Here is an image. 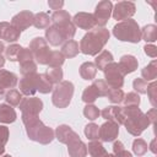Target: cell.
I'll return each instance as SVG.
<instances>
[{"label":"cell","mask_w":157,"mask_h":157,"mask_svg":"<svg viewBox=\"0 0 157 157\" xmlns=\"http://www.w3.org/2000/svg\"><path fill=\"white\" fill-rule=\"evenodd\" d=\"M72 83L71 82H63L60 83L55 91H54V94H53V103L56 105V107H66L71 99V96H72Z\"/></svg>","instance_id":"obj_2"},{"label":"cell","mask_w":157,"mask_h":157,"mask_svg":"<svg viewBox=\"0 0 157 157\" xmlns=\"http://www.w3.org/2000/svg\"><path fill=\"white\" fill-rule=\"evenodd\" d=\"M109 38V33L104 28H98L87 33L81 40V52L85 54H96L104 45L107 39Z\"/></svg>","instance_id":"obj_1"},{"label":"cell","mask_w":157,"mask_h":157,"mask_svg":"<svg viewBox=\"0 0 157 157\" xmlns=\"http://www.w3.org/2000/svg\"><path fill=\"white\" fill-rule=\"evenodd\" d=\"M108 97H109V99H110L112 102L118 103V102H120L121 98H123V92H121L120 90H114V93H113V92H109V93H108Z\"/></svg>","instance_id":"obj_19"},{"label":"cell","mask_w":157,"mask_h":157,"mask_svg":"<svg viewBox=\"0 0 157 157\" xmlns=\"http://www.w3.org/2000/svg\"><path fill=\"white\" fill-rule=\"evenodd\" d=\"M20 31L16 27L10 26L9 23H0V37L4 40L7 42H13L18 38Z\"/></svg>","instance_id":"obj_6"},{"label":"cell","mask_w":157,"mask_h":157,"mask_svg":"<svg viewBox=\"0 0 157 157\" xmlns=\"http://www.w3.org/2000/svg\"><path fill=\"white\" fill-rule=\"evenodd\" d=\"M22 49H23V48H21L20 45H12V47H9V48L6 49V55H7V58H9L10 60H12V61L18 60V56H20Z\"/></svg>","instance_id":"obj_15"},{"label":"cell","mask_w":157,"mask_h":157,"mask_svg":"<svg viewBox=\"0 0 157 157\" xmlns=\"http://www.w3.org/2000/svg\"><path fill=\"white\" fill-rule=\"evenodd\" d=\"M98 130H99V129H98L97 125H94V124H90V125L86 126V129H85V134H86V136H87L88 139L94 140V139L98 137Z\"/></svg>","instance_id":"obj_17"},{"label":"cell","mask_w":157,"mask_h":157,"mask_svg":"<svg viewBox=\"0 0 157 157\" xmlns=\"http://www.w3.org/2000/svg\"><path fill=\"white\" fill-rule=\"evenodd\" d=\"M20 88L26 94H33L37 91V75H28L21 81Z\"/></svg>","instance_id":"obj_8"},{"label":"cell","mask_w":157,"mask_h":157,"mask_svg":"<svg viewBox=\"0 0 157 157\" xmlns=\"http://www.w3.org/2000/svg\"><path fill=\"white\" fill-rule=\"evenodd\" d=\"M118 132H119L118 125H115L112 121L103 124L101 126V129L98 130V135L101 136V139L103 141H112V140H114L117 137Z\"/></svg>","instance_id":"obj_4"},{"label":"cell","mask_w":157,"mask_h":157,"mask_svg":"<svg viewBox=\"0 0 157 157\" xmlns=\"http://www.w3.org/2000/svg\"><path fill=\"white\" fill-rule=\"evenodd\" d=\"M110 7H112V2H109V1L101 2L97 6V9H96V18H97L98 25H104L107 22V20L109 18Z\"/></svg>","instance_id":"obj_7"},{"label":"cell","mask_w":157,"mask_h":157,"mask_svg":"<svg viewBox=\"0 0 157 157\" xmlns=\"http://www.w3.org/2000/svg\"><path fill=\"white\" fill-rule=\"evenodd\" d=\"M120 69H124V72H131L135 70V67L137 66V63L135 60L134 56L131 55H124L121 58V61H120Z\"/></svg>","instance_id":"obj_10"},{"label":"cell","mask_w":157,"mask_h":157,"mask_svg":"<svg viewBox=\"0 0 157 157\" xmlns=\"http://www.w3.org/2000/svg\"><path fill=\"white\" fill-rule=\"evenodd\" d=\"M98 96H99L98 90H96V86L92 85L91 87H87V88H86V91L83 92L82 99H83L85 102H93Z\"/></svg>","instance_id":"obj_13"},{"label":"cell","mask_w":157,"mask_h":157,"mask_svg":"<svg viewBox=\"0 0 157 157\" xmlns=\"http://www.w3.org/2000/svg\"><path fill=\"white\" fill-rule=\"evenodd\" d=\"M4 65V58L0 55V66H2Z\"/></svg>","instance_id":"obj_20"},{"label":"cell","mask_w":157,"mask_h":157,"mask_svg":"<svg viewBox=\"0 0 157 157\" xmlns=\"http://www.w3.org/2000/svg\"><path fill=\"white\" fill-rule=\"evenodd\" d=\"M105 78L108 81L109 85L114 86V87H120L123 83H120L118 81V78L120 81H123V72H120V66L118 64H110V65H107L105 66Z\"/></svg>","instance_id":"obj_3"},{"label":"cell","mask_w":157,"mask_h":157,"mask_svg":"<svg viewBox=\"0 0 157 157\" xmlns=\"http://www.w3.org/2000/svg\"><path fill=\"white\" fill-rule=\"evenodd\" d=\"M16 82H17V77L15 74L5 71V70H0V98L2 97L5 88L13 87Z\"/></svg>","instance_id":"obj_5"},{"label":"cell","mask_w":157,"mask_h":157,"mask_svg":"<svg viewBox=\"0 0 157 157\" xmlns=\"http://www.w3.org/2000/svg\"><path fill=\"white\" fill-rule=\"evenodd\" d=\"M102 115L105 118V119H113V117H115L117 121L121 123L123 121V113L120 109H118V107H107L103 112H102Z\"/></svg>","instance_id":"obj_11"},{"label":"cell","mask_w":157,"mask_h":157,"mask_svg":"<svg viewBox=\"0 0 157 157\" xmlns=\"http://www.w3.org/2000/svg\"><path fill=\"white\" fill-rule=\"evenodd\" d=\"M83 113H85V115H86L88 119H91V120L96 119V118L98 117V114H99L98 109H97L94 105H87V107L85 108Z\"/></svg>","instance_id":"obj_18"},{"label":"cell","mask_w":157,"mask_h":157,"mask_svg":"<svg viewBox=\"0 0 157 157\" xmlns=\"http://www.w3.org/2000/svg\"><path fill=\"white\" fill-rule=\"evenodd\" d=\"M107 58H113L109 52H103V53L96 59V64H97V66H98L99 70H104L105 66L108 65V63H112V60H107Z\"/></svg>","instance_id":"obj_14"},{"label":"cell","mask_w":157,"mask_h":157,"mask_svg":"<svg viewBox=\"0 0 157 157\" xmlns=\"http://www.w3.org/2000/svg\"><path fill=\"white\" fill-rule=\"evenodd\" d=\"M16 120V113L13 108L6 105V104H0V121L1 123H12Z\"/></svg>","instance_id":"obj_9"},{"label":"cell","mask_w":157,"mask_h":157,"mask_svg":"<svg viewBox=\"0 0 157 157\" xmlns=\"http://www.w3.org/2000/svg\"><path fill=\"white\" fill-rule=\"evenodd\" d=\"M4 157H11V156H9V155H6V156H4Z\"/></svg>","instance_id":"obj_22"},{"label":"cell","mask_w":157,"mask_h":157,"mask_svg":"<svg viewBox=\"0 0 157 157\" xmlns=\"http://www.w3.org/2000/svg\"><path fill=\"white\" fill-rule=\"evenodd\" d=\"M88 151L92 157H109L105 150L103 148V146L98 142H91L88 145Z\"/></svg>","instance_id":"obj_12"},{"label":"cell","mask_w":157,"mask_h":157,"mask_svg":"<svg viewBox=\"0 0 157 157\" xmlns=\"http://www.w3.org/2000/svg\"><path fill=\"white\" fill-rule=\"evenodd\" d=\"M2 49H4V47H2V44H1V43H0V52H1V50H2Z\"/></svg>","instance_id":"obj_21"},{"label":"cell","mask_w":157,"mask_h":157,"mask_svg":"<svg viewBox=\"0 0 157 157\" xmlns=\"http://www.w3.org/2000/svg\"><path fill=\"white\" fill-rule=\"evenodd\" d=\"M21 98H22V96L20 94V92H18V91H15V90H11V91L6 94V97H5V99H6L9 103L13 104V105L20 104Z\"/></svg>","instance_id":"obj_16"}]
</instances>
